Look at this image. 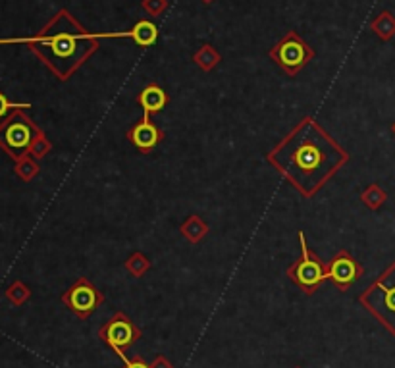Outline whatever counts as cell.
I'll use <instances>...</instances> for the list:
<instances>
[{
    "instance_id": "6da1fadb",
    "label": "cell",
    "mask_w": 395,
    "mask_h": 368,
    "mask_svg": "<svg viewBox=\"0 0 395 368\" xmlns=\"http://www.w3.org/2000/svg\"><path fill=\"white\" fill-rule=\"evenodd\" d=\"M268 162L305 197H315L349 162L347 151L310 116H305L268 153Z\"/></svg>"
},
{
    "instance_id": "7a4b0ae2",
    "label": "cell",
    "mask_w": 395,
    "mask_h": 368,
    "mask_svg": "<svg viewBox=\"0 0 395 368\" xmlns=\"http://www.w3.org/2000/svg\"><path fill=\"white\" fill-rule=\"evenodd\" d=\"M107 33H89L67 10H60L40 29L26 39H0V45H27L60 81H67L99 50V39Z\"/></svg>"
},
{
    "instance_id": "3957f363",
    "label": "cell",
    "mask_w": 395,
    "mask_h": 368,
    "mask_svg": "<svg viewBox=\"0 0 395 368\" xmlns=\"http://www.w3.org/2000/svg\"><path fill=\"white\" fill-rule=\"evenodd\" d=\"M361 305L395 334V262H391L376 281L359 297Z\"/></svg>"
},
{
    "instance_id": "277c9868",
    "label": "cell",
    "mask_w": 395,
    "mask_h": 368,
    "mask_svg": "<svg viewBox=\"0 0 395 368\" xmlns=\"http://www.w3.org/2000/svg\"><path fill=\"white\" fill-rule=\"evenodd\" d=\"M39 131L40 127L23 110H16L0 120V148L16 162L29 154V147Z\"/></svg>"
},
{
    "instance_id": "5b68a950",
    "label": "cell",
    "mask_w": 395,
    "mask_h": 368,
    "mask_svg": "<svg viewBox=\"0 0 395 368\" xmlns=\"http://www.w3.org/2000/svg\"><path fill=\"white\" fill-rule=\"evenodd\" d=\"M299 245H301V256L291 262V266L288 268V278L305 293L313 295L328 280V264H324L320 256L308 247L305 232H299Z\"/></svg>"
},
{
    "instance_id": "8992f818",
    "label": "cell",
    "mask_w": 395,
    "mask_h": 368,
    "mask_svg": "<svg viewBox=\"0 0 395 368\" xmlns=\"http://www.w3.org/2000/svg\"><path fill=\"white\" fill-rule=\"evenodd\" d=\"M268 56L286 74L293 77V75L301 72L303 67L307 66L308 62L315 60V50H313V47L308 45L307 40H303V37L297 31H288L276 43L274 47L270 48Z\"/></svg>"
},
{
    "instance_id": "52a82bcc",
    "label": "cell",
    "mask_w": 395,
    "mask_h": 368,
    "mask_svg": "<svg viewBox=\"0 0 395 368\" xmlns=\"http://www.w3.org/2000/svg\"><path fill=\"white\" fill-rule=\"evenodd\" d=\"M101 340L107 343L108 347L114 351L116 355L124 359L126 357V349L131 347L137 340H141V330L128 315L124 313H114L110 320L102 324L99 330Z\"/></svg>"
},
{
    "instance_id": "ba28073f",
    "label": "cell",
    "mask_w": 395,
    "mask_h": 368,
    "mask_svg": "<svg viewBox=\"0 0 395 368\" xmlns=\"http://www.w3.org/2000/svg\"><path fill=\"white\" fill-rule=\"evenodd\" d=\"M62 303L74 313L80 320H87L97 308L104 303V295L94 288L87 278H80L66 293L62 295Z\"/></svg>"
},
{
    "instance_id": "9c48e42d",
    "label": "cell",
    "mask_w": 395,
    "mask_h": 368,
    "mask_svg": "<svg viewBox=\"0 0 395 368\" xmlns=\"http://www.w3.org/2000/svg\"><path fill=\"white\" fill-rule=\"evenodd\" d=\"M364 272V268L361 266V262L357 261L353 254H349V251H340L328 264V280L334 283L340 291H347L353 283Z\"/></svg>"
},
{
    "instance_id": "30bf717a",
    "label": "cell",
    "mask_w": 395,
    "mask_h": 368,
    "mask_svg": "<svg viewBox=\"0 0 395 368\" xmlns=\"http://www.w3.org/2000/svg\"><path fill=\"white\" fill-rule=\"evenodd\" d=\"M162 139H164V131L151 120L148 114H143V118L128 129V141L143 154L153 153L161 145Z\"/></svg>"
},
{
    "instance_id": "8fae6325",
    "label": "cell",
    "mask_w": 395,
    "mask_h": 368,
    "mask_svg": "<svg viewBox=\"0 0 395 368\" xmlns=\"http://www.w3.org/2000/svg\"><path fill=\"white\" fill-rule=\"evenodd\" d=\"M137 102L143 108V114H158L170 104V94L158 83H148L147 87L141 89Z\"/></svg>"
},
{
    "instance_id": "7c38bea8",
    "label": "cell",
    "mask_w": 395,
    "mask_h": 368,
    "mask_svg": "<svg viewBox=\"0 0 395 368\" xmlns=\"http://www.w3.org/2000/svg\"><path fill=\"white\" fill-rule=\"evenodd\" d=\"M126 37L134 39L137 43V47L148 48L158 40V27L154 26L151 20H139L129 31H126Z\"/></svg>"
},
{
    "instance_id": "4fadbf2b",
    "label": "cell",
    "mask_w": 395,
    "mask_h": 368,
    "mask_svg": "<svg viewBox=\"0 0 395 368\" xmlns=\"http://www.w3.org/2000/svg\"><path fill=\"white\" fill-rule=\"evenodd\" d=\"M180 232L189 243H193L195 245V243L202 242V239L208 235V224L202 220L201 216L191 215L188 216V220L181 224Z\"/></svg>"
},
{
    "instance_id": "5bb4252c",
    "label": "cell",
    "mask_w": 395,
    "mask_h": 368,
    "mask_svg": "<svg viewBox=\"0 0 395 368\" xmlns=\"http://www.w3.org/2000/svg\"><path fill=\"white\" fill-rule=\"evenodd\" d=\"M193 62L201 67L202 72H212V70L222 62V56L212 45H202V47L193 54Z\"/></svg>"
},
{
    "instance_id": "9a60e30c",
    "label": "cell",
    "mask_w": 395,
    "mask_h": 368,
    "mask_svg": "<svg viewBox=\"0 0 395 368\" xmlns=\"http://www.w3.org/2000/svg\"><path fill=\"white\" fill-rule=\"evenodd\" d=\"M370 29L382 40H389L395 35V18L389 12H382L370 21Z\"/></svg>"
},
{
    "instance_id": "2e32d148",
    "label": "cell",
    "mask_w": 395,
    "mask_h": 368,
    "mask_svg": "<svg viewBox=\"0 0 395 368\" xmlns=\"http://www.w3.org/2000/svg\"><path fill=\"white\" fill-rule=\"evenodd\" d=\"M39 161H35L31 154H26L16 161V166H13V172L20 178L21 181H31L39 175Z\"/></svg>"
},
{
    "instance_id": "e0dca14e",
    "label": "cell",
    "mask_w": 395,
    "mask_h": 368,
    "mask_svg": "<svg viewBox=\"0 0 395 368\" xmlns=\"http://www.w3.org/2000/svg\"><path fill=\"white\" fill-rule=\"evenodd\" d=\"M361 201L362 205L367 208H370V210H378L384 202L388 201V193H386L378 183H370L369 188L361 193Z\"/></svg>"
},
{
    "instance_id": "ac0fdd59",
    "label": "cell",
    "mask_w": 395,
    "mask_h": 368,
    "mask_svg": "<svg viewBox=\"0 0 395 368\" xmlns=\"http://www.w3.org/2000/svg\"><path fill=\"white\" fill-rule=\"evenodd\" d=\"M124 266H126V270H128L134 278H143V276L151 270V261H148L145 254L137 251V253L129 254L128 261L124 262Z\"/></svg>"
},
{
    "instance_id": "d6986e66",
    "label": "cell",
    "mask_w": 395,
    "mask_h": 368,
    "mask_svg": "<svg viewBox=\"0 0 395 368\" xmlns=\"http://www.w3.org/2000/svg\"><path fill=\"white\" fill-rule=\"evenodd\" d=\"M6 299L16 307H21L23 303H27L31 299V289L27 288L26 283L20 280H16L13 283H10V288L6 289Z\"/></svg>"
},
{
    "instance_id": "ffe728a7",
    "label": "cell",
    "mask_w": 395,
    "mask_h": 368,
    "mask_svg": "<svg viewBox=\"0 0 395 368\" xmlns=\"http://www.w3.org/2000/svg\"><path fill=\"white\" fill-rule=\"evenodd\" d=\"M50 151H53V143H50V139L45 135V131L40 129L39 134H37V137L33 139V143H31V147H29V154L33 156L35 161H40V158H45Z\"/></svg>"
},
{
    "instance_id": "44dd1931",
    "label": "cell",
    "mask_w": 395,
    "mask_h": 368,
    "mask_svg": "<svg viewBox=\"0 0 395 368\" xmlns=\"http://www.w3.org/2000/svg\"><path fill=\"white\" fill-rule=\"evenodd\" d=\"M23 108H31V104H27V102H12L6 94L0 91V120H4L6 116H10L16 110H23Z\"/></svg>"
},
{
    "instance_id": "7402d4cb",
    "label": "cell",
    "mask_w": 395,
    "mask_h": 368,
    "mask_svg": "<svg viewBox=\"0 0 395 368\" xmlns=\"http://www.w3.org/2000/svg\"><path fill=\"white\" fill-rule=\"evenodd\" d=\"M143 10L148 13V16H161V13L166 12L168 8V0H143L141 2Z\"/></svg>"
},
{
    "instance_id": "603a6c76",
    "label": "cell",
    "mask_w": 395,
    "mask_h": 368,
    "mask_svg": "<svg viewBox=\"0 0 395 368\" xmlns=\"http://www.w3.org/2000/svg\"><path fill=\"white\" fill-rule=\"evenodd\" d=\"M124 361V368H151V364H147V362L143 361V359H129L128 355L121 359Z\"/></svg>"
},
{
    "instance_id": "cb8c5ba5",
    "label": "cell",
    "mask_w": 395,
    "mask_h": 368,
    "mask_svg": "<svg viewBox=\"0 0 395 368\" xmlns=\"http://www.w3.org/2000/svg\"><path fill=\"white\" fill-rule=\"evenodd\" d=\"M151 368H174V364L168 361L164 355H156L154 357V361L151 362Z\"/></svg>"
},
{
    "instance_id": "d4e9b609",
    "label": "cell",
    "mask_w": 395,
    "mask_h": 368,
    "mask_svg": "<svg viewBox=\"0 0 395 368\" xmlns=\"http://www.w3.org/2000/svg\"><path fill=\"white\" fill-rule=\"evenodd\" d=\"M202 4H212V2H215V0H201Z\"/></svg>"
},
{
    "instance_id": "484cf974",
    "label": "cell",
    "mask_w": 395,
    "mask_h": 368,
    "mask_svg": "<svg viewBox=\"0 0 395 368\" xmlns=\"http://www.w3.org/2000/svg\"><path fill=\"white\" fill-rule=\"evenodd\" d=\"M394 134H395V124H394Z\"/></svg>"
},
{
    "instance_id": "4316f807",
    "label": "cell",
    "mask_w": 395,
    "mask_h": 368,
    "mask_svg": "<svg viewBox=\"0 0 395 368\" xmlns=\"http://www.w3.org/2000/svg\"><path fill=\"white\" fill-rule=\"evenodd\" d=\"M295 368H301V367H295Z\"/></svg>"
}]
</instances>
